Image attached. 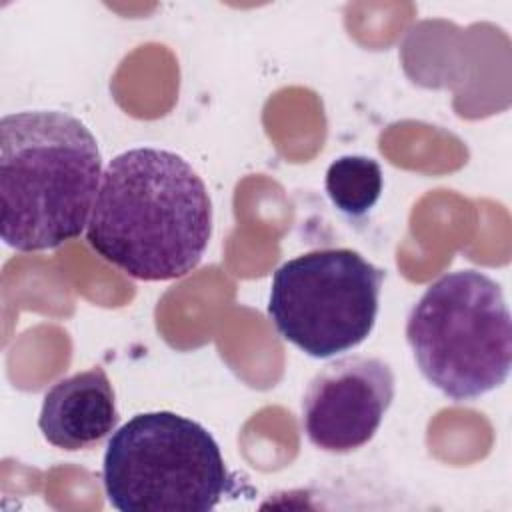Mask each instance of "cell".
<instances>
[{"mask_svg": "<svg viewBox=\"0 0 512 512\" xmlns=\"http://www.w3.org/2000/svg\"><path fill=\"white\" fill-rule=\"evenodd\" d=\"M210 236L208 188L180 154L140 146L108 162L86 226L102 260L136 280H176L200 264Z\"/></svg>", "mask_w": 512, "mask_h": 512, "instance_id": "cell-1", "label": "cell"}, {"mask_svg": "<svg viewBox=\"0 0 512 512\" xmlns=\"http://www.w3.org/2000/svg\"><path fill=\"white\" fill-rule=\"evenodd\" d=\"M96 136L62 110L0 120V234L18 252L58 248L88 226L102 182Z\"/></svg>", "mask_w": 512, "mask_h": 512, "instance_id": "cell-2", "label": "cell"}, {"mask_svg": "<svg viewBox=\"0 0 512 512\" xmlns=\"http://www.w3.org/2000/svg\"><path fill=\"white\" fill-rule=\"evenodd\" d=\"M406 342L422 376L454 402L502 386L512 364V320L500 284L472 268L440 276L412 306Z\"/></svg>", "mask_w": 512, "mask_h": 512, "instance_id": "cell-3", "label": "cell"}, {"mask_svg": "<svg viewBox=\"0 0 512 512\" xmlns=\"http://www.w3.org/2000/svg\"><path fill=\"white\" fill-rule=\"evenodd\" d=\"M104 492L120 512H208L232 478L214 436L176 412H142L108 440Z\"/></svg>", "mask_w": 512, "mask_h": 512, "instance_id": "cell-4", "label": "cell"}, {"mask_svg": "<svg viewBox=\"0 0 512 512\" xmlns=\"http://www.w3.org/2000/svg\"><path fill=\"white\" fill-rule=\"evenodd\" d=\"M382 282L384 270L356 250H312L274 272L266 310L284 340L312 358H330L370 336Z\"/></svg>", "mask_w": 512, "mask_h": 512, "instance_id": "cell-5", "label": "cell"}, {"mask_svg": "<svg viewBox=\"0 0 512 512\" xmlns=\"http://www.w3.org/2000/svg\"><path fill=\"white\" fill-rule=\"evenodd\" d=\"M394 392V372L382 358L332 360L304 392L302 430L310 444L324 452H354L374 438Z\"/></svg>", "mask_w": 512, "mask_h": 512, "instance_id": "cell-6", "label": "cell"}, {"mask_svg": "<svg viewBox=\"0 0 512 512\" xmlns=\"http://www.w3.org/2000/svg\"><path fill=\"white\" fill-rule=\"evenodd\" d=\"M118 424L116 396L104 368L94 366L46 390L38 428L56 448L74 452L104 440Z\"/></svg>", "mask_w": 512, "mask_h": 512, "instance_id": "cell-7", "label": "cell"}, {"mask_svg": "<svg viewBox=\"0 0 512 512\" xmlns=\"http://www.w3.org/2000/svg\"><path fill=\"white\" fill-rule=\"evenodd\" d=\"M384 176L380 164L370 156L348 154L336 158L328 170L324 188L330 202L344 214L360 218L380 200Z\"/></svg>", "mask_w": 512, "mask_h": 512, "instance_id": "cell-8", "label": "cell"}]
</instances>
